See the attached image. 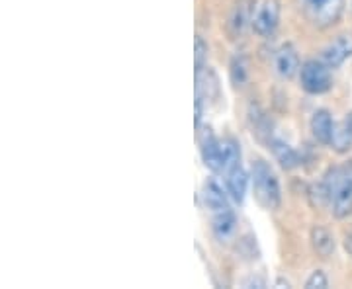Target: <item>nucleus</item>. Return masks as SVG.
<instances>
[{
    "label": "nucleus",
    "mask_w": 352,
    "mask_h": 289,
    "mask_svg": "<svg viewBox=\"0 0 352 289\" xmlns=\"http://www.w3.org/2000/svg\"><path fill=\"white\" fill-rule=\"evenodd\" d=\"M323 184L327 188L329 205L337 219H346L352 213V182L346 168H329L323 178Z\"/></svg>",
    "instance_id": "nucleus-1"
},
{
    "label": "nucleus",
    "mask_w": 352,
    "mask_h": 289,
    "mask_svg": "<svg viewBox=\"0 0 352 289\" xmlns=\"http://www.w3.org/2000/svg\"><path fill=\"white\" fill-rule=\"evenodd\" d=\"M252 192L256 200L263 203L266 209H278L282 203V192H280V182H278L274 170L270 164L264 161L252 163L251 168Z\"/></svg>",
    "instance_id": "nucleus-2"
},
{
    "label": "nucleus",
    "mask_w": 352,
    "mask_h": 289,
    "mask_svg": "<svg viewBox=\"0 0 352 289\" xmlns=\"http://www.w3.org/2000/svg\"><path fill=\"white\" fill-rule=\"evenodd\" d=\"M305 20L315 27H331L344 12V0H298Z\"/></svg>",
    "instance_id": "nucleus-3"
},
{
    "label": "nucleus",
    "mask_w": 352,
    "mask_h": 289,
    "mask_svg": "<svg viewBox=\"0 0 352 289\" xmlns=\"http://www.w3.org/2000/svg\"><path fill=\"white\" fill-rule=\"evenodd\" d=\"M300 82H302V89L307 94H314V96L325 94L333 86L331 69L321 59L319 61H305L300 69Z\"/></svg>",
    "instance_id": "nucleus-4"
},
{
    "label": "nucleus",
    "mask_w": 352,
    "mask_h": 289,
    "mask_svg": "<svg viewBox=\"0 0 352 289\" xmlns=\"http://www.w3.org/2000/svg\"><path fill=\"white\" fill-rule=\"evenodd\" d=\"M278 22H280V2L278 0H263L256 6V10L252 12V32L261 38L272 36Z\"/></svg>",
    "instance_id": "nucleus-5"
},
{
    "label": "nucleus",
    "mask_w": 352,
    "mask_h": 289,
    "mask_svg": "<svg viewBox=\"0 0 352 289\" xmlns=\"http://www.w3.org/2000/svg\"><path fill=\"white\" fill-rule=\"evenodd\" d=\"M352 57V34H342L333 39L329 45L321 51V61L327 65L329 69H339L344 61Z\"/></svg>",
    "instance_id": "nucleus-6"
},
{
    "label": "nucleus",
    "mask_w": 352,
    "mask_h": 289,
    "mask_svg": "<svg viewBox=\"0 0 352 289\" xmlns=\"http://www.w3.org/2000/svg\"><path fill=\"white\" fill-rule=\"evenodd\" d=\"M200 154L204 164L214 170L221 172V139L212 133V129H206L200 137Z\"/></svg>",
    "instance_id": "nucleus-7"
},
{
    "label": "nucleus",
    "mask_w": 352,
    "mask_h": 289,
    "mask_svg": "<svg viewBox=\"0 0 352 289\" xmlns=\"http://www.w3.org/2000/svg\"><path fill=\"white\" fill-rule=\"evenodd\" d=\"M214 219H212V231H214L215 239L219 242H229L237 233V215L231 207L214 211Z\"/></svg>",
    "instance_id": "nucleus-8"
},
{
    "label": "nucleus",
    "mask_w": 352,
    "mask_h": 289,
    "mask_svg": "<svg viewBox=\"0 0 352 289\" xmlns=\"http://www.w3.org/2000/svg\"><path fill=\"white\" fill-rule=\"evenodd\" d=\"M249 174L245 172L243 164H235L233 168H229L226 172V189L229 198L235 203H243L245 196H247V188H249Z\"/></svg>",
    "instance_id": "nucleus-9"
},
{
    "label": "nucleus",
    "mask_w": 352,
    "mask_h": 289,
    "mask_svg": "<svg viewBox=\"0 0 352 289\" xmlns=\"http://www.w3.org/2000/svg\"><path fill=\"white\" fill-rule=\"evenodd\" d=\"M300 57L292 45H282L274 55V71L280 78H292L300 71Z\"/></svg>",
    "instance_id": "nucleus-10"
},
{
    "label": "nucleus",
    "mask_w": 352,
    "mask_h": 289,
    "mask_svg": "<svg viewBox=\"0 0 352 289\" xmlns=\"http://www.w3.org/2000/svg\"><path fill=\"white\" fill-rule=\"evenodd\" d=\"M333 129H335V122L333 115L327 110H317L311 117V133L314 137L321 143V145H331L333 139Z\"/></svg>",
    "instance_id": "nucleus-11"
},
{
    "label": "nucleus",
    "mask_w": 352,
    "mask_h": 289,
    "mask_svg": "<svg viewBox=\"0 0 352 289\" xmlns=\"http://www.w3.org/2000/svg\"><path fill=\"white\" fill-rule=\"evenodd\" d=\"M201 196H204V203L206 207L214 213V211H219V209H226L229 207V194L227 189L223 192V188L215 182V180H206L204 184V189H201Z\"/></svg>",
    "instance_id": "nucleus-12"
},
{
    "label": "nucleus",
    "mask_w": 352,
    "mask_h": 289,
    "mask_svg": "<svg viewBox=\"0 0 352 289\" xmlns=\"http://www.w3.org/2000/svg\"><path fill=\"white\" fill-rule=\"evenodd\" d=\"M270 149L274 152V157H276V161L286 170H292V168H296V166H300V154L294 151L292 147H289L286 141H282V139H272L270 141Z\"/></svg>",
    "instance_id": "nucleus-13"
},
{
    "label": "nucleus",
    "mask_w": 352,
    "mask_h": 289,
    "mask_svg": "<svg viewBox=\"0 0 352 289\" xmlns=\"http://www.w3.org/2000/svg\"><path fill=\"white\" fill-rule=\"evenodd\" d=\"M311 244H314L315 252L321 258H329L335 252V239L323 227H314L311 229Z\"/></svg>",
    "instance_id": "nucleus-14"
},
{
    "label": "nucleus",
    "mask_w": 352,
    "mask_h": 289,
    "mask_svg": "<svg viewBox=\"0 0 352 289\" xmlns=\"http://www.w3.org/2000/svg\"><path fill=\"white\" fill-rule=\"evenodd\" d=\"M241 163V149L237 141L233 139H223L221 141V172L226 174L229 168Z\"/></svg>",
    "instance_id": "nucleus-15"
},
{
    "label": "nucleus",
    "mask_w": 352,
    "mask_h": 289,
    "mask_svg": "<svg viewBox=\"0 0 352 289\" xmlns=\"http://www.w3.org/2000/svg\"><path fill=\"white\" fill-rule=\"evenodd\" d=\"M331 147L337 152H346L352 149V131L344 124V119L340 124H335L333 129V139H331Z\"/></svg>",
    "instance_id": "nucleus-16"
},
{
    "label": "nucleus",
    "mask_w": 352,
    "mask_h": 289,
    "mask_svg": "<svg viewBox=\"0 0 352 289\" xmlns=\"http://www.w3.org/2000/svg\"><path fill=\"white\" fill-rule=\"evenodd\" d=\"M252 16H249V6H247V2L245 0H241L239 4L235 6V10L231 14V30H233V34H241L243 32V27L247 22H251Z\"/></svg>",
    "instance_id": "nucleus-17"
},
{
    "label": "nucleus",
    "mask_w": 352,
    "mask_h": 289,
    "mask_svg": "<svg viewBox=\"0 0 352 289\" xmlns=\"http://www.w3.org/2000/svg\"><path fill=\"white\" fill-rule=\"evenodd\" d=\"M231 80L237 86H241L247 80V61H245V57H235L233 59V63H231Z\"/></svg>",
    "instance_id": "nucleus-18"
},
{
    "label": "nucleus",
    "mask_w": 352,
    "mask_h": 289,
    "mask_svg": "<svg viewBox=\"0 0 352 289\" xmlns=\"http://www.w3.org/2000/svg\"><path fill=\"white\" fill-rule=\"evenodd\" d=\"M206 59H208V45H206V41L198 36V38H196V75L204 73V69H206Z\"/></svg>",
    "instance_id": "nucleus-19"
},
{
    "label": "nucleus",
    "mask_w": 352,
    "mask_h": 289,
    "mask_svg": "<svg viewBox=\"0 0 352 289\" xmlns=\"http://www.w3.org/2000/svg\"><path fill=\"white\" fill-rule=\"evenodd\" d=\"M305 288L307 289L329 288V279H327V276H325V272H321V270H315L314 274L307 277V281H305Z\"/></svg>",
    "instance_id": "nucleus-20"
},
{
    "label": "nucleus",
    "mask_w": 352,
    "mask_h": 289,
    "mask_svg": "<svg viewBox=\"0 0 352 289\" xmlns=\"http://www.w3.org/2000/svg\"><path fill=\"white\" fill-rule=\"evenodd\" d=\"M245 286H258V288H264V286H266V284H264L263 279H254V277H252L251 281H247V284H245Z\"/></svg>",
    "instance_id": "nucleus-21"
},
{
    "label": "nucleus",
    "mask_w": 352,
    "mask_h": 289,
    "mask_svg": "<svg viewBox=\"0 0 352 289\" xmlns=\"http://www.w3.org/2000/svg\"><path fill=\"white\" fill-rule=\"evenodd\" d=\"M344 244H346V251L352 254V235H349V237H346V242H344Z\"/></svg>",
    "instance_id": "nucleus-22"
},
{
    "label": "nucleus",
    "mask_w": 352,
    "mask_h": 289,
    "mask_svg": "<svg viewBox=\"0 0 352 289\" xmlns=\"http://www.w3.org/2000/svg\"><path fill=\"white\" fill-rule=\"evenodd\" d=\"M346 174H349V178H351V182H352V164L351 166H346Z\"/></svg>",
    "instance_id": "nucleus-23"
}]
</instances>
